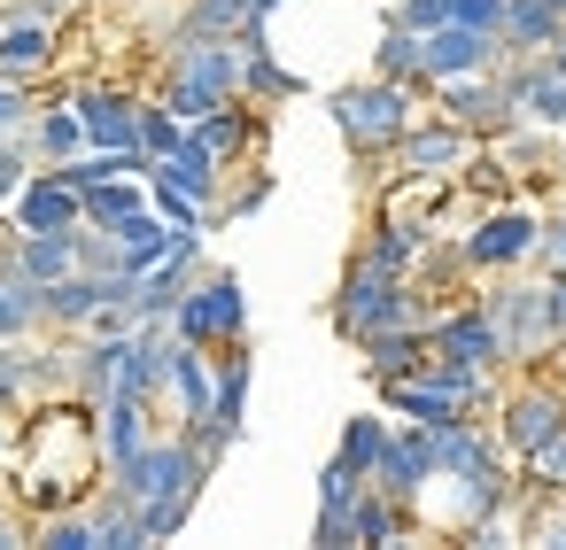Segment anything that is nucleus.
<instances>
[{"label": "nucleus", "mask_w": 566, "mask_h": 550, "mask_svg": "<svg viewBox=\"0 0 566 550\" xmlns=\"http://www.w3.org/2000/svg\"><path fill=\"white\" fill-rule=\"evenodd\" d=\"M388 434H396V426H388L380 411H357V419L342 426V449H334V457H342L349 473H365V480H373V465H380V449H388Z\"/></svg>", "instance_id": "nucleus-23"}, {"label": "nucleus", "mask_w": 566, "mask_h": 550, "mask_svg": "<svg viewBox=\"0 0 566 550\" xmlns=\"http://www.w3.org/2000/svg\"><path fill=\"white\" fill-rule=\"evenodd\" d=\"M78 225H86V194L55 163L17 187V233H78Z\"/></svg>", "instance_id": "nucleus-10"}, {"label": "nucleus", "mask_w": 566, "mask_h": 550, "mask_svg": "<svg viewBox=\"0 0 566 550\" xmlns=\"http://www.w3.org/2000/svg\"><path fill=\"white\" fill-rule=\"evenodd\" d=\"M32 148H40L48 163H71V156H86L94 140H86V117L63 102V109H40V117H32Z\"/></svg>", "instance_id": "nucleus-22"}, {"label": "nucleus", "mask_w": 566, "mask_h": 550, "mask_svg": "<svg viewBox=\"0 0 566 550\" xmlns=\"http://www.w3.org/2000/svg\"><path fill=\"white\" fill-rule=\"evenodd\" d=\"M63 63V24H0V78L40 86Z\"/></svg>", "instance_id": "nucleus-12"}, {"label": "nucleus", "mask_w": 566, "mask_h": 550, "mask_svg": "<svg viewBox=\"0 0 566 550\" xmlns=\"http://www.w3.org/2000/svg\"><path fill=\"white\" fill-rule=\"evenodd\" d=\"M558 187H566V148H558Z\"/></svg>", "instance_id": "nucleus-32"}, {"label": "nucleus", "mask_w": 566, "mask_h": 550, "mask_svg": "<svg viewBox=\"0 0 566 550\" xmlns=\"http://www.w3.org/2000/svg\"><path fill=\"white\" fill-rule=\"evenodd\" d=\"M481 303H489V318H496V334H504V357H512V364H535V357H551V349H558L551 279H504V287H489Z\"/></svg>", "instance_id": "nucleus-5"}, {"label": "nucleus", "mask_w": 566, "mask_h": 550, "mask_svg": "<svg viewBox=\"0 0 566 550\" xmlns=\"http://www.w3.org/2000/svg\"><path fill=\"white\" fill-rule=\"evenodd\" d=\"M0 264H17L24 279L55 287V279H71V272H78V233H17V248L0 256Z\"/></svg>", "instance_id": "nucleus-17"}, {"label": "nucleus", "mask_w": 566, "mask_h": 550, "mask_svg": "<svg viewBox=\"0 0 566 550\" xmlns=\"http://www.w3.org/2000/svg\"><path fill=\"white\" fill-rule=\"evenodd\" d=\"M71 109L86 117V140H94V148L140 156V94H125V86H78Z\"/></svg>", "instance_id": "nucleus-9"}, {"label": "nucleus", "mask_w": 566, "mask_h": 550, "mask_svg": "<svg viewBox=\"0 0 566 550\" xmlns=\"http://www.w3.org/2000/svg\"><path fill=\"white\" fill-rule=\"evenodd\" d=\"M535 241H543V218L520 210V202H496V210H473V225L458 233L473 279H496V272H520L535 264Z\"/></svg>", "instance_id": "nucleus-3"}, {"label": "nucleus", "mask_w": 566, "mask_h": 550, "mask_svg": "<svg viewBox=\"0 0 566 550\" xmlns=\"http://www.w3.org/2000/svg\"><path fill=\"white\" fill-rule=\"evenodd\" d=\"M0 133H32V86L0 78Z\"/></svg>", "instance_id": "nucleus-28"}, {"label": "nucleus", "mask_w": 566, "mask_h": 550, "mask_svg": "<svg viewBox=\"0 0 566 550\" xmlns=\"http://www.w3.org/2000/svg\"><path fill=\"white\" fill-rule=\"evenodd\" d=\"M171 334L195 341V349H233V341H249V295H241V279H233V272H202V279L187 287V303L171 310Z\"/></svg>", "instance_id": "nucleus-4"}, {"label": "nucleus", "mask_w": 566, "mask_h": 550, "mask_svg": "<svg viewBox=\"0 0 566 550\" xmlns=\"http://www.w3.org/2000/svg\"><path fill=\"white\" fill-rule=\"evenodd\" d=\"M226 171H233V163H226V156H218V148H210L202 133H187V140H179V148H171V156L156 163V179L187 187L195 202H218V194H226Z\"/></svg>", "instance_id": "nucleus-13"}, {"label": "nucleus", "mask_w": 566, "mask_h": 550, "mask_svg": "<svg viewBox=\"0 0 566 550\" xmlns=\"http://www.w3.org/2000/svg\"><path fill=\"white\" fill-rule=\"evenodd\" d=\"M434 109H442L450 125H465L473 140H496V133H512V125H520V102H512L504 71H465V78H434Z\"/></svg>", "instance_id": "nucleus-7"}, {"label": "nucleus", "mask_w": 566, "mask_h": 550, "mask_svg": "<svg viewBox=\"0 0 566 550\" xmlns=\"http://www.w3.org/2000/svg\"><path fill=\"white\" fill-rule=\"evenodd\" d=\"M388 326H427L419 287H411V279H388V272H373V264H349V272H342V295H334V334L365 349V341L388 334Z\"/></svg>", "instance_id": "nucleus-2"}, {"label": "nucleus", "mask_w": 566, "mask_h": 550, "mask_svg": "<svg viewBox=\"0 0 566 550\" xmlns=\"http://www.w3.org/2000/svg\"><path fill=\"white\" fill-rule=\"evenodd\" d=\"M373 71L380 78H403V86H419V94H434V78H427V40L419 32H380V47H373Z\"/></svg>", "instance_id": "nucleus-21"}, {"label": "nucleus", "mask_w": 566, "mask_h": 550, "mask_svg": "<svg viewBox=\"0 0 566 550\" xmlns=\"http://www.w3.org/2000/svg\"><path fill=\"white\" fill-rule=\"evenodd\" d=\"M419 256H427V233H411V225L380 218V225L365 233V248H357L349 264H373V272H388V279H411V272H419Z\"/></svg>", "instance_id": "nucleus-18"}, {"label": "nucleus", "mask_w": 566, "mask_h": 550, "mask_svg": "<svg viewBox=\"0 0 566 550\" xmlns=\"http://www.w3.org/2000/svg\"><path fill=\"white\" fill-rule=\"evenodd\" d=\"M295 94H303V78L280 71V55L264 47V32H241V102L280 109V102H295Z\"/></svg>", "instance_id": "nucleus-15"}, {"label": "nucleus", "mask_w": 566, "mask_h": 550, "mask_svg": "<svg viewBox=\"0 0 566 550\" xmlns=\"http://www.w3.org/2000/svg\"><path fill=\"white\" fill-rule=\"evenodd\" d=\"M133 210H148V187H133V171H125V179H102V187L86 194V225H102V233H117Z\"/></svg>", "instance_id": "nucleus-24"}, {"label": "nucleus", "mask_w": 566, "mask_h": 550, "mask_svg": "<svg viewBox=\"0 0 566 550\" xmlns=\"http://www.w3.org/2000/svg\"><path fill=\"white\" fill-rule=\"evenodd\" d=\"M419 102H427L419 86L380 78V71H373V78H357V86H342V94L326 102V109H334V133L349 140V156H365V163H373V187H388V171H380V163H388V156H396V140L419 125Z\"/></svg>", "instance_id": "nucleus-1"}, {"label": "nucleus", "mask_w": 566, "mask_h": 550, "mask_svg": "<svg viewBox=\"0 0 566 550\" xmlns=\"http://www.w3.org/2000/svg\"><path fill=\"white\" fill-rule=\"evenodd\" d=\"M187 133H195V125H187V117H179L164 94H156V102H140V156H156V163H164V156H171Z\"/></svg>", "instance_id": "nucleus-25"}, {"label": "nucleus", "mask_w": 566, "mask_h": 550, "mask_svg": "<svg viewBox=\"0 0 566 550\" xmlns=\"http://www.w3.org/2000/svg\"><path fill=\"white\" fill-rule=\"evenodd\" d=\"M171 241H179V225H164V210L148 202V210H133L125 225H117V248H125V272L140 279L156 256H171Z\"/></svg>", "instance_id": "nucleus-20"}, {"label": "nucleus", "mask_w": 566, "mask_h": 550, "mask_svg": "<svg viewBox=\"0 0 566 550\" xmlns=\"http://www.w3.org/2000/svg\"><path fill=\"white\" fill-rule=\"evenodd\" d=\"M473 133L465 125H450V117H419L403 140H396V156H388V179L396 171H411V179H458L465 163H473Z\"/></svg>", "instance_id": "nucleus-8"}, {"label": "nucleus", "mask_w": 566, "mask_h": 550, "mask_svg": "<svg viewBox=\"0 0 566 550\" xmlns=\"http://www.w3.org/2000/svg\"><path fill=\"white\" fill-rule=\"evenodd\" d=\"M535 272H566V218H543V241H535Z\"/></svg>", "instance_id": "nucleus-30"}, {"label": "nucleus", "mask_w": 566, "mask_h": 550, "mask_svg": "<svg viewBox=\"0 0 566 550\" xmlns=\"http://www.w3.org/2000/svg\"><path fill=\"white\" fill-rule=\"evenodd\" d=\"M24 419H32V403L0 388V457H17V442H24Z\"/></svg>", "instance_id": "nucleus-29"}, {"label": "nucleus", "mask_w": 566, "mask_h": 550, "mask_svg": "<svg viewBox=\"0 0 566 550\" xmlns=\"http://www.w3.org/2000/svg\"><path fill=\"white\" fill-rule=\"evenodd\" d=\"M48 326V287L24 279L17 264H0V341L9 334H40Z\"/></svg>", "instance_id": "nucleus-19"}, {"label": "nucleus", "mask_w": 566, "mask_h": 550, "mask_svg": "<svg viewBox=\"0 0 566 550\" xmlns=\"http://www.w3.org/2000/svg\"><path fill=\"white\" fill-rule=\"evenodd\" d=\"M427 40V78H465V71H504V32L489 24H442Z\"/></svg>", "instance_id": "nucleus-11"}, {"label": "nucleus", "mask_w": 566, "mask_h": 550, "mask_svg": "<svg viewBox=\"0 0 566 550\" xmlns=\"http://www.w3.org/2000/svg\"><path fill=\"white\" fill-rule=\"evenodd\" d=\"M566 32V9L558 0H504V63L512 55H551Z\"/></svg>", "instance_id": "nucleus-16"}, {"label": "nucleus", "mask_w": 566, "mask_h": 550, "mask_svg": "<svg viewBox=\"0 0 566 550\" xmlns=\"http://www.w3.org/2000/svg\"><path fill=\"white\" fill-rule=\"evenodd\" d=\"M264 202H272V171H264V163H249V179H241L233 194H218V202H210V225H241V218H256Z\"/></svg>", "instance_id": "nucleus-26"}, {"label": "nucleus", "mask_w": 566, "mask_h": 550, "mask_svg": "<svg viewBox=\"0 0 566 550\" xmlns=\"http://www.w3.org/2000/svg\"><path fill=\"white\" fill-rule=\"evenodd\" d=\"M566 434V388H551V380H520V388H504L496 395V442L512 449V465L520 457H535V449H551Z\"/></svg>", "instance_id": "nucleus-6"}, {"label": "nucleus", "mask_w": 566, "mask_h": 550, "mask_svg": "<svg viewBox=\"0 0 566 550\" xmlns=\"http://www.w3.org/2000/svg\"><path fill=\"white\" fill-rule=\"evenodd\" d=\"M388 24L396 32H442V24H458V0H396Z\"/></svg>", "instance_id": "nucleus-27"}, {"label": "nucleus", "mask_w": 566, "mask_h": 550, "mask_svg": "<svg viewBox=\"0 0 566 550\" xmlns=\"http://www.w3.org/2000/svg\"><path fill=\"white\" fill-rule=\"evenodd\" d=\"M427 364H434L427 326H388V334H373V341H365V372H373V388L411 380V372H427Z\"/></svg>", "instance_id": "nucleus-14"}, {"label": "nucleus", "mask_w": 566, "mask_h": 550, "mask_svg": "<svg viewBox=\"0 0 566 550\" xmlns=\"http://www.w3.org/2000/svg\"><path fill=\"white\" fill-rule=\"evenodd\" d=\"M551 279V318H558V349H566V272H543Z\"/></svg>", "instance_id": "nucleus-31"}]
</instances>
